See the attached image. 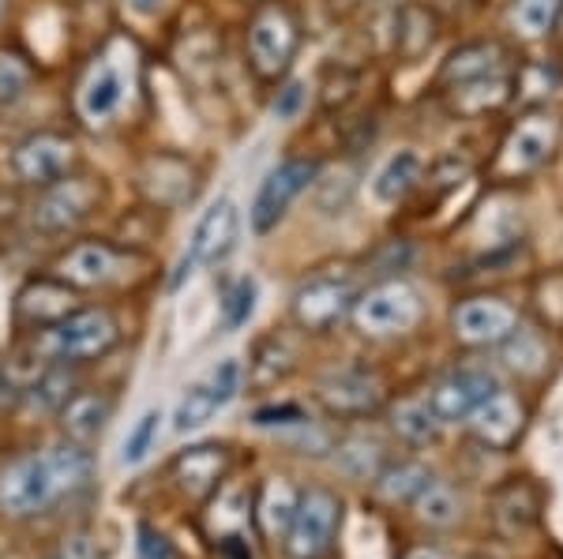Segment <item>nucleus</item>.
I'll return each instance as SVG.
<instances>
[{
  "mask_svg": "<svg viewBox=\"0 0 563 559\" xmlns=\"http://www.w3.org/2000/svg\"><path fill=\"white\" fill-rule=\"evenodd\" d=\"M140 559H174V548L162 534H154L151 526L140 529Z\"/></svg>",
  "mask_w": 563,
  "mask_h": 559,
  "instance_id": "nucleus-40",
  "label": "nucleus"
},
{
  "mask_svg": "<svg viewBox=\"0 0 563 559\" xmlns=\"http://www.w3.org/2000/svg\"><path fill=\"white\" fill-rule=\"evenodd\" d=\"M225 470V447H192L174 462V473L180 481V489L188 495H211L218 489V477Z\"/></svg>",
  "mask_w": 563,
  "mask_h": 559,
  "instance_id": "nucleus-22",
  "label": "nucleus"
},
{
  "mask_svg": "<svg viewBox=\"0 0 563 559\" xmlns=\"http://www.w3.org/2000/svg\"><path fill=\"white\" fill-rule=\"evenodd\" d=\"M34 83V65L20 49H0V110L15 105Z\"/></svg>",
  "mask_w": 563,
  "mask_h": 559,
  "instance_id": "nucleus-31",
  "label": "nucleus"
},
{
  "mask_svg": "<svg viewBox=\"0 0 563 559\" xmlns=\"http://www.w3.org/2000/svg\"><path fill=\"white\" fill-rule=\"evenodd\" d=\"M519 315L499 297H470L455 309V335L466 346H499L515 331Z\"/></svg>",
  "mask_w": 563,
  "mask_h": 559,
  "instance_id": "nucleus-14",
  "label": "nucleus"
},
{
  "mask_svg": "<svg viewBox=\"0 0 563 559\" xmlns=\"http://www.w3.org/2000/svg\"><path fill=\"white\" fill-rule=\"evenodd\" d=\"M466 421L474 425V436L485 447H511L522 432V405L507 391H496V394H488Z\"/></svg>",
  "mask_w": 563,
  "mask_h": 559,
  "instance_id": "nucleus-17",
  "label": "nucleus"
},
{
  "mask_svg": "<svg viewBox=\"0 0 563 559\" xmlns=\"http://www.w3.org/2000/svg\"><path fill=\"white\" fill-rule=\"evenodd\" d=\"M320 402L339 417H361L379 405V383L368 372H334L320 383Z\"/></svg>",
  "mask_w": 563,
  "mask_h": 559,
  "instance_id": "nucleus-18",
  "label": "nucleus"
},
{
  "mask_svg": "<svg viewBox=\"0 0 563 559\" xmlns=\"http://www.w3.org/2000/svg\"><path fill=\"white\" fill-rule=\"evenodd\" d=\"M305 98H308V83H305V79H289V83L282 87L278 98H275V116H278V121H294V116L301 113Z\"/></svg>",
  "mask_w": 563,
  "mask_h": 559,
  "instance_id": "nucleus-39",
  "label": "nucleus"
},
{
  "mask_svg": "<svg viewBox=\"0 0 563 559\" xmlns=\"http://www.w3.org/2000/svg\"><path fill=\"white\" fill-rule=\"evenodd\" d=\"M297 489L289 481H271L267 489H263V529H267L271 537H278V534H286L289 529V522H294V511H297Z\"/></svg>",
  "mask_w": 563,
  "mask_h": 559,
  "instance_id": "nucleus-28",
  "label": "nucleus"
},
{
  "mask_svg": "<svg viewBox=\"0 0 563 559\" xmlns=\"http://www.w3.org/2000/svg\"><path fill=\"white\" fill-rule=\"evenodd\" d=\"M334 462H339V470L353 477V481H376V473L384 470V450H379L376 439L353 436L339 447Z\"/></svg>",
  "mask_w": 563,
  "mask_h": 559,
  "instance_id": "nucleus-26",
  "label": "nucleus"
},
{
  "mask_svg": "<svg viewBox=\"0 0 563 559\" xmlns=\"http://www.w3.org/2000/svg\"><path fill=\"white\" fill-rule=\"evenodd\" d=\"M38 354L49 360H90L102 357L117 346V323L102 309H79L57 320L53 327H42Z\"/></svg>",
  "mask_w": 563,
  "mask_h": 559,
  "instance_id": "nucleus-3",
  "label": "nucleus"
},
{
  "mask_svg": "<svg viewBox=\"0 0 563 559\" xmlns=\"http://www.w3.org/2000/svg\"><path fill=\"white\" fill-rule=\"evenodd\" d=\"M87 477L90 455L79 444L49 447L42 455H23L0 473V511L12 518L38 515L57 495L79 489Z\"/></svg>",
  "mask_w": 563,
  "mask_h": 559,
  "instance_id": "nucleus-1",
  "label": "nucleus"
},
{
  "mask_svg": "<svg viewBox=\"0 0 563 559\" xmlns=\"http://www.w3.org/2000/svg\"><path fill=\"white\" fill-rule=\"evenodd\" d=\"M541 518V492L530 481H515L496 495V526L504 534L519 537L526 529H533Z\"/></svg>",
  "mask_w": 563,
  "mask_h": 559,
  "instance_id": "nucleus-23",
  "label": "nucleus"
},
{
  "mask_svg": "<svg viewBox=\"0 0 563 559\" xmlns=\"http://www.w3.org/2000/svg\"><path fill=\"white\" fill-rule=\"evenodd\" d=\"M238 237H241V211L233 200H218L203 211V219L196 222V233H192V245L185 251V264H180V275H192L196 267H218L222 259L233 256L238 248Z\"/></svg>",
  "mask_w": 563,
  "mask_h": 559,
  "instance_id": "nucleus-11",
  "label": "nucleus"
},
{
  "mask_svg": "<svg viewBox=\"0 0 563 559\" xmlns=\"http://www.w3.org/2000/svg\"><path fill=\"white\" fill-rule=\"evenodd\" d=\"M417 320H421V297L406 282H379L353 301V323L361 335L372 338L406 335L417 327Z\"/></svg>",
  "mask_w": 563,
  "mask_h": 559,
  "instance_id": "nucleus-5",
  "label": "nucleus"
},
{
  "mask_svg": "<svg viewBox=\"0 0 563 559\" xmlns=\"http://www.w3.org/2000/svg\"><path fill=\"white\" fill-rule=\"evenodd\" d=\"M76 139L65 132H34L12 150V174L31 188H49L76 169Z\"/></svg>",
  "mask_w": 563,
  "mask_h": 559,
  "instance_id": "nucleus-9",
  "label": "nucleus"
},
{
  "mask_svg": "<svg viewBox=\"0 0 563 559\" xmlns=\"http://www.w3.org/2000/svg\"><path fill=\"white\" fill-rule=\"evenodd\" d=\"M421 169H424V161H421V155H417L413 147L395 150L390 158H384V166L376 169V177H372V195H376L379 203H387V206L402 203L406 195L421 185Z\"/></svg>",
  "mask_w": 563,
  "mask_h": 559,
  "instance_id": "nucleus-21",
  "label": "nucleus"
},
{
  "mask_svg": "<svg viewBox=\"0 0 563 559\" xmlns=\"http://www.w3.org/2000/svg\"><path fill=\"white\" fill-rule=\"evenodd\" d=\"M4 12H8V0H0V20H4Z\"/></svg>",
  "mask_w": 563,
  "mask_h": 559,
  "instance_id": "nucleus-44",
  "label": "nucleus"
},
{
  "mask_svg": "<svg viewBox=\"0 0 563 559\" xmlns=\"http://www.w3.org/2000/svg\"><path fill=\"white\" fill-rule=\"evenodd\" d=\"M398 23H402V31H398V45H402L406 57H417V53H424L435 42V15L429 12V8L410 4Z\"/></svg>",
  "mask_w": 563,
  "mask_h": 559,
  "instance_id": "nucleus-33",
  "label": "nucleus"
},
{
  "mask_svg": "<svg viewBox=\"0 0 563 559\" xmlns=\"http://www.w3.org/2000/svg\"><path fill=\"white\" fill-rule=\"evenodd\" d=\"M390 428L402 439H410V444H429L435 428H440V417H435L429 394H410V399L398 402L390 410Z\"/></svg>",
  "mask_w": 563,
  "mask_h": 559,
  "instance_id": "nucleus-24",
  "label": "nucleus"
},
{
  "mask_svg": "<svg viewBox=\"0 0 563 559\" xmlns=\"http://www.w3.org/2000/svg\"><path fill=\"white\" fill-rule=\"evenodd\" d=\"M68 312H76V297H71L68 282H60V278H34V282L15 297V315L38 331L53 327V323L65 320Z\"/></svg>",
  "mask_w": 563,
  "mask_h": 559,
  "instance_id": "nucleus-16",
  "label": "nucleus"
},
{
  "mask_svg": "<svg viewBox=\"0 0 563 559\" xmlns=\"http://www.w3.org/2000/svg\"><path fill=\"white\" fill-rule=\"evenodd\" d=\"M353 301H357V278L350 270H320V275L305 278L294 293V320L305 331H327L342 320Z\"/></svg>",
  "mask_w": 563,
  "mask_h": 559,
  "instance_id": "nucleus-7",
  "label": "nucleus"
},
{
  "mask_svg": "<svg viewBox=\"0 0 563 559\" xmlns=\"http://www.w3.org/2000/svg\"><path fill=\"white\" fill-rule=\"evenodd\" d=\"M162 421H166V417H162V410H147L140 421H135L132 432L124 436V444H121V466H140L143 458L158 447Z\"/></svg>",
  "mask_w": 563,
  "mask_h": 559,
  "instance_id": "nucleus-32",
  "label": "nucleus"
},
{
  "mask_svg": "<svg viewBox=\"0 0 563 559\" xmlns=\"http://www.w3.org/2000/svg\"><path fill=\"white\" fill-rule=\"evenodd\" d=\"M124 4H129L132 12H140V15H154L162 4H166V0H124Z\"/></svg>",
  "mask_w": 563,
  "mask_h": 559,
  "instance_id": "nucleus-42",
  "label": "nucleus"
},
{
  "mask_svg": "<svg viewBox=\"0 0 563 559\" xmlns=\"http://www.w3.org/2000/svg\"><path fill=\"white\" fill-rule=\"evenodd\" d=\"M563 0H515L511 4V26L522 38H544L556 26Z\"/></svg>",
  "mask_w": 563,
  "mask_h": 559,
  "instance_id": "nucleus-29",
  "label": "nucleus"
},
{
  "mask_svg": "<svg viewBox=\"0 0 563 559\" xmlns=\"http://www.w3.org/2000/svg\"><path fill=\"white\" fill-rule=\"evenodd\" d=\"M256 421L260 428H308L312 425V417L301 410V405L294 402H282V405H263V410H256Z\"/></svg>",
  "mask_w": 563,
  "mask_h": 559,
  "instance_id": "nucleus-38",
  "label": "nucleus"
},
{
  "mask_svg": "<svg viewBox=\"0 0 563 559\" xmlns=\"http://www.w3.org/2000/svg\"><path fill=\"white\" fill-rule=\"evenodd\" d=\"M496 391H499V383L488 368H459V372L443 376V380L432 387L429 402H432L435 417H440V425H455V421H466L470 413Z\"/></svg>",
  "mask_w": 563,
  "mask_h": 559,
  "instance_id": "nucleus-12",
  "label": "nucleus"
},
{
  "mask_svg": "<svg viewBox=\"0 0 563 559\" xmlns=\"http://www.w3.org/2000/svg\"><path fill=\"white\" fill-rule=\"evenodd\" d=\"M413 507H417V518L429 522V526H451V522H459V515H462L459 495L451 492L448 484L435 481V477L421 489V495L413 500Z\"/></svg>",
  "mask_w": 563,
  "mask_h": 559,
  "instance_id": "nucleus-30",
  "label": "nucleus"
},
{
  "mask_svg": "<svg viewBox=\"0 0 563 559\" xmlns=\"http://www.w3.org/2000/svg\"><path fill=\"white\" fill-rule=\"evenodd\" d=\"M244 387V365L238 357H225L218 360L207 376H199V380L188 387L185 394H180L177 410H174V432H196L203 425H211L218 413L225 410L233 399L241 394Z\"/></svg>",
  "mask_w": 563,
  "mask_h": 559,
  "instance_id": "nucleus-4",
  "label": "nucleus"
},
{
  "mask_svg": "<svg viewBox=\"0 0 563 559\" xmlns=\"http://www.w3.org/2000/svg\"><path fill=\"white\" fill-rule=\"evenodd\" d=\"M316 174H320V169H316V161H308V158L278 161V166L271 169L267 177H263L256 200H252V211H249L252 230H256L260 237H267V233L289 214V206L297 203V195H301L305 188L312 185Z\"/></svg>",
  "mask_w": 563,
  "mask_h": 559,
  "instance_id": "nucleus-8",
  "label": "nucleus"
},
{
  "mask_svg": "<svg viewBox=\"0 0 563 559\" xmlns=\"http://www.w3.org/2000/svg\"><path fill=\"white\" fill-rule=\"evenodd\" d=\"M256 301H260V282L252 275H244L233 282V290L225 293V301H222V323H225V331H241L244 323L256 315Z\"/></svg>",
  "mask_w": 563,
  "mask_h": 559,
  "instance_id": "nucleus-34",
  "label": "nucleus"
},
{
  "mask_svg": "<svg viewBox=\"0 0 563 559\" xmlns=\"http://www.w3.org/2000/svg\"><path fill=\"white\" fill-rule=\"evenodd\" d=\"M121 105H124V71L102 60V65L87 71L84 87H79V113L90 124H106L109 116H117Z\"/></svg>",
  "mask_w": 563,
  "mask_h": 559,
  "instance_id": "nucleus-19",
  "label": "nucleus"
},
{
  "mask_svg": "<svg viewBox=\"0 0 563 559\" xmlns=\"http://www.w3.org/2000/svg\"><path fill=\"white\" fill-rule=\"evenodd\" d=\"M499 346H504V354H507V365L519 368V372H538L544 365V342L533 335V331L519 327V323H515V331L499 342Z\"/></svg>",
  "mask_w": 563,
  "mask_h": 559,
  "instance_id": "nucleus-36",
  "label": "nucleus"
},
{
  "mask_svg": "<svg viewBox=\"0 0 563 559\" xmlns=\"http://www.w3.org/2000/svg\"><path fill=\"white\" fill-rule=\"evenodd\" d=\"M31 402L42 405V410H57V405H65L71 399V376L65 368H49V372H42L38 380H34L31 391Z\"/></svg>",
  "mask_w": 563,
  "mask_h": 559,
  "instance_id": "nucleus-37",
  "label": "nucleus"
},
{
  "mask_svg": "<svg viewBox=\"0 0 563 559\" xmlns=\"http://www.w3.org/2000/svg\"><path fill=\"white\" fill-rule=\"evenodd\" d=\"M556 139H560L556 116H549V113L522 116V121L511 128V135L504 139L499 166H504L507 174H530V169H538L541 161L556 150Z\"/></svg>",
  "mask_w": 563,
  "mask_h": 559,
  "instance_id": "nucleus-13",
  "label": "nucleus"
},
{
  "mask_svg": "<svg viewBox=\"0 0 563 559\" xmlns=\"http://www.w3.org/2000/svg\"><path fill=\"white\" fill-rule=\"evenodd\" d=\"M406 559H440V552H432V548H413Z\"/></svg>",
  "mask_w": 563,
  "mask_h": 559,
  "instance_id": "nucleus-43",
  "label": "nucleus"
},
{
  "mask_svg": "<svg viewBox=\"0 0 563 559\" xmlns=\"http://www.w3.org/2000/svg\"><path fill=\"white\" fill-rule=\"evenodd\" d=\"M109 417H113V402L98 391H84V394H71V399L60 405V425L71 436V444L90 447L98 436L106 432Z\"/></svg>",
  "mask_w": 563,
  "mask_h": 559,
  "instance_id": "nucleus-20",
  "label": "nucleus"
},
{
  "mask_svg": "<svg viewBox=\"0 0 563 559\" xmlns=\"http://www.w3.org/2000/svg\"><path fill=\"white\" fill-rule=\"evenodd\" d=\"M249 503L252 492L244 484H233L214 500V515H211V529L214 534H233V529L249 526Z\"/></svg>",
  "mask_w": 563,
  "mask_h": 559,
  "instance_id": "nucleus-35",
  "label": "nucleus"
},
{
  "mask_svg": "<svg viewBox=\"0 0 563 559\" xmlns=\"http://www.w3.org/2000/svg\"><path fill=\"white\" fill-rule=\"evenodd\" d=\"M124 267V251H117L106 241H84L68 251L65 259L57 264L60 282L68 286H84V290H95V286H106L113 278H121Z\"/></svg>",
  "mask_w": 563,
  "mask_h": 559,
  "instance_id": "nucleus-15",
  "label": "nucleus"
},
{
  "mask_svg": "<svg viewBox=\"0 0 563 559\" xmlns=\"http://www.w3.org/2000/svg\"><path fill=\"white\" fill-rule=\"evenodd\" d=\"M102 203V185L95 177H60L57 185L42 188L38 203H34V225L49 233H68L84 225Z\"/></svg>",
  "mask_w": 563,
  "mask_h": 559,
  "instance_id": "nucleus-10",
  "label": "nucleus"
},
{
  "mask_svg": "<svg viewBox=\"0 0 563 559\" xmlns=\"http://www.w3.org/2000/svg\"><path fill=\"white\" fill-rule=\"evenodd\" d=\"M301 45V23L282 0H263L249 20V60L263 79H278L297 57Z\"/></svg>",
  "mask_w": 563,
  "mask_h": 559,
  "instance_id": "nucleus-2",
  "label": "nucleus"
},
{
  "mask_svg": "<svg viewBox=\"0 0 563 559\" xmlns=\"http://www.w3.org/2000/svg\"><path fill=\"white\" fill-rule=\"evenodd\" d=\"M60 559H95V540L90 534H71L60 545Z\"/></svg>",
  "mask_w": 563,
  "mask_h": 559,
  "instance_id": "nucleus-41",
  "label": "nucleus"
},
{
  "mask_svg": "<svg viewBox=\"0 0 563 559\" xmlns=\"http://www.w3.org/2000/svg\"><path fill=\"white\" fill-rule=\"evenodd\" d=\"M429 481H432L429 466H421V462H395V466H384V470L376 473V492L384 495L387 503H413Z\"/></svg>",
  "mask_w": 563,
  "mask_h": 559,
  "instance_id": "nucleus-25",
  "label": "nucleus"
},
{
  "mask_svg": "<svg viewBox=\"0 0 563 559\" xmlns=\"http://www.w3.org/2000/svg\"><path fill=\"white\" fill-rule=\"evenodd\" d=\"M342 526V500L331 489H308L297 500L294 522L286 529V552L294 559H320L334 545Z\"/></svg>",
  "mask_w": 563,
  "mask_h": 559,
  "instance_id": "nucleus-6",
  "label": "nucleus"
},
{
  "mask_svg": "<svg viewBox=\"0 0 563 559\" xmlns=\"http://www.w3.org/2000/svg\"><path fill=\"white\" fill-rule=\"evenodd\" d=\"M496 57H499V49L488 42L466 45V49H459L455 57L448 60V79L451 83H474V79L496 76Z\"/></svg>",
  "mask_w": 563,
  "mask_h": 559,
  "instance_id": "nucleus-27",
  "label": "nucleus"
}]
</instances>
